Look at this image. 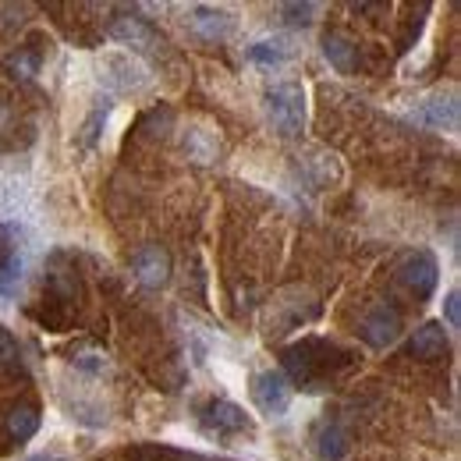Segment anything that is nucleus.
Segmentation results:
<instances>
[{"instance_id": "f257e3e1", "label": "nucleus", "mask_w": 461, "mask_h": 461, "mask_svg": "<svg viewBox=\"0 0 461 461\" xmlns=\"http://www.w3.org/2000/svg\"><path fill=\"white\" fill-rule=\"evenodd\" d=\"M285 369L302 391H320L330 380H338L355 366V355L348 348L323 341V338H305L298 345L285 348Z\"/></svg>"}, {"instance_id": "f03ea898", "label": "nucleus", "mask_w": 461, "mask_h": 461, "mask_svg": "<svg viewBox=\"0 0 461 461\" xmlns=\"http://www.w3.org/2000/svg\"><path fill=\"white\" fill-rule=\"evenodd\" d=\"M267 117L277 135L294 139L305 128V89L298 82H277L267 89Z\"/></svg>"}, {"instance_id": "7ed1b4c3", "label": "nucleus", "mask_w": 461, "mask_h": 461, "mask_svg": "<svg viewBox=\"0 0 461 461\" xmlns=\"http://www.w3.org/2000/svg\"><path fill=\"white\" fill-rule=\"evenodd\" d=\"M437 281H440V263H437V256L429 249H411L398 259V285L411 298L426 302L437 291Z\"/></svg>"}, {"instance_id": "20e7f679", "label": "nucleus", "mask_w": 461, "mask_h": 461, "mask_svg": "<svg viewBox=\"0 0 461 461\" xmlns=\"http://www.w3.org/2000/svg\"><path fill=\"white\" fill-rule=\"evenodd\" d=\"M408 121L419 124V128H429V131H458L461 121V107H458V93L455 89H440L426 100H419L411 111H408Z\"/></svg>"}, {"instance_id": "39448f33", "label": "nucleus", "mask_w": 461, "mask_h": 461, "mask_svg": "<svg viewBox=\"0 0 461 461\" xmlns=\"http://www.w3.org/2000/svg\"><path fill=\"white\" fill-rule=\"evenodd\" d=\"M252 402L267 419H281L291 408V380L277 369H263L252 376Z\"/></svg>"}, {"instance_id": "423d86ee", "label": "nucleus", "mask_w": 461, "mask_h": 461, "mask_svg": "<svg viewBox=\"0 0 461 461\" xmlns=\"http://www.w3.org/2000/svg\"><path fill=\"white\" fill-rule=\"evenodd\" d=\"M358 334H362V341L369 348H391L398 341V334H402V316H398V309H391V305H373V309L362 316Z\"/></svg>"}, {"instance_id": "0eeeda50", "label": "nucleus", "mask_w": 461, "mask_h": 461, "mask_svg": "<svg viewBox=\"0 0 461 461\" xmlns=\"http://www.w3.org/2000/svg\"><path fill=\"white\" fill-rule=\"evenodd\" d=\"M185 29L195 40H203V43H217V40H224L230 29H234V18H230L228 11H221V7L195 4V7L185 11Z\"/></svg>"}, {"instance_id": "6e6552de", "label": "nucleus", "mask_w": 461, "mask_h": 461, "mask_svg": "<svg viewBox=\"0 0 461 461\" xmlns=\"http://www.w3.org/2000/svg\"><path fill=\"white\" fill-rule=\"evenodd\" d=\"M199 422L210 437H238V433H249V419L238 404L230 402H206L199 408Z\"/></svg>"}, {"instance_id": "1a4fd4ad", "label": "nucleus", "mask_w": 461, "mask_h": 461, "mask_svg": "<svg viewBox=\"0 0 461 461\" xmlns=\"http://www.w3.org/2000/svg\"><path fill=\"white\" fill-rule=\"evenodd\" d=\"M100 82H104L111 93H139V89L149 86V75H146V68H142L135 58L117 54V58L104 60V75H100Z\"/></svg>"}, {"instance_id": "9d476101", "label": "nucleus", "mask_w": 461, "mask_h": 461, "mask_svg": "<svg viewBox=\"0 0 461 461\" xmlns=\"http://www.w3.org/2000/svg\"><path fill=\"white\" fill-rule=\"evenodd\" d=\"M131 270L142 288H164L171 277V256L160 245H142L131 252Z\"/></svg>"}, {"instance_id": "9b49d317", "label": "nucleus", "mask_w": 461, "mask_h": 461, "mask_svg": "<svg viewBox=\"0 0 461 461\" xmlns=\"http://www.w3.org/2000/svg\"><path fill=\"white\" fill-rule=\"evenodd\" d=\"M111 40L131 47V50H146V54H157V50L164 47L160 36H157V29H153L146 18H139V14H121V18H114Z\"/></svg>"}, {"instance_id": "f8f14e48", "label": "nucleus", "mask_w": 461, "mask_h": 461, "mask_svg": "<svg viewBox=\"0 0 461 461\" xmlns=\"http://www.w3.org/2000/svg\"><path fill=\"white\" fill-rule=\"evenodd\" d=\"M447 330L444 323H422L411 338V355L422 358V362H437V358H447Z\"/></svg>"}, {"instance_id": "ddd939ff", "label": "nucleus", "mask_w": 461, "mask_h": 461, "mask_svg": "<svg viewBox=\"0 0 461 461\" xmlns=\"http://www.w3.org/2000/svg\"><path fill=\"white\" fill-rule=\"evenodd\" d=\"M351 451V433L341 422H323L316 429V455L323 461H341Z\"/></svg>"}, {"instance_id": "4468645a", "label": "nucleus", "mask_w": 461, "mask_h": 461, "mask_svg": "<svg viewBox=\"0 0 461 461\" xmlns=\"http://www.w3.org/2000/svg\"><path fill=\"white\" fill-rule=\"evenodd\" d=\"M185 149L195 164H213L217 153H221V135L210 131V128H188L185 135Z\"/></svg>"}, {"instance_id": "2eb2a0df", "label": "nucleus", "mask_w": 461, "mask_h": 461, "mask_svg": "<svg viewBox=\"0 0 461 461\" xmlns=\"http://www.w3.org/2000/svg\"><path fill=\"white\" fill-rule=\"evenodd\" d=\"M36 429H40V408L36 404H14L11 411H7V433H11V440H32L36 437Z\"/></svg>"}, {"instance_id": "dca6fc26", "label": "nucleus", "mask_w": 461, "mask_h": 461, "mask_svg": "<svg viewBox=\"0 0 461 461\" xmlns=\"http://www.w3.org/2000/svg\"><path fill=\"white\" fill-rule=\"evenodd\" d=\"M323 54H327V60H330L341 75H351V71L358 68V47H355L351 40H345V36H327V40H323Z\"/></svg>"}, {"instance_id": "f3484780", "label": "nucleus", "mask_w": 461, "mask_h": 461, "mask_svg": "<svg viewBox=\"0 0 461 461\" xmlns=\"http://www.w3.org/2000/svg\"><path fill=\"white\" fill-rule=\"evenodd\" d=\"M291 54L294 50H291L285 40H259V43L249 47V60L259 64V68H281V64L291 60Z\"/></svg>"}, {"instance_id": "a211bd4d", "label": "nucleus", "mask_w": 461, "mask_h": 461, "mask_svg": "<svg viewBox=\"0 0 461 461\" xmlns=\"http://www.w3.org/2000/svg\"><path fill=\"white\" fill-rule=\"evenodd\" d=\"M107 117H111V100H96V107L89 111L86 124L78 128V131H82V135H78V146H82V149H93V146L100 142V135H104V128H107Z\"/></svg>"}, {"instance_id": "6ab92c4d", "label": "nucleus", "mask_w": 461, "mask_h": 461, "mask_svg": "<svg viewBox=\"0 0 461 461\" xmlns=\"http://www.w3.org/2000/svg\"><path fill=\"white\" fill-rule=\"evenodd\" d=\"M18 281H22V256H18V252H11V256H7V263L0 267V294H14Z\"/></svg>"}, {"instance_id": "aec40b11", "label": "nucleus", "mask_w": 461, "mask_h": 461, "mask_svg": "<svg viewBox=\"0 0 461 461\" xmlns=\"http://www.w3.org/2000/svg\"><path fill=\"white\" fill-rule=\"evenodd\" d=\"M22 366V351H18V341L0 327V369H7V373H14Z\"/></svg>"}, {"instance_id": "412c9836", "label": "nucleus", "mask_w": 461, "mask_h": 461, "mask_svg": "<svg viewBox=\"0 0 461 461\" xmlns=\"http://www.w3.org/2000/svg\"><path fill=\"white\" fill-rule=\"evenodd\" d=\"M281 14H288L291 25H309L316 14V4H281Z\"/></svg>"}, {"instance_id": "4be33fe9", "label": "nucleus", "mask_w": 461, "mask_h": 461, "mask_svg": "<svg viewBox=\"0 0 461 461\" xmlns=\"http://www.w3.org/2000/svg\"><path fill=\"white\" fill-rule=\"evenodd\" d=\"M444 312H447V327H451V330H458V327H461V294H458V288L447 291Z\"/></svg>"}, {"instance_id": "5701e85b", "label": "nucleus", "mask_w": 461, "mask_h": 461, "mask_svg": "<svg viewBox=\"0 0 461 461\" xmlns=\"http://www.w3.org/2000/svg\"><path fill=\"white\" fill-rule=\"evenodd\" d=\"M75 366L78 369H89V373H104L107 369V355H78Z\"/></svg>"}, {"instance_id": "b1692460", "label": "nucleus", "mask_w": 461, "mask_h": 461, "mask_svg": "<svg viewBox=\"0 0 461 461\" xmlns=\"http://www.w3.org/2000/svg\"><path fill=\"white\" fill-rule=\"evenodd\" d=\"M11 252H14V249H7V241H4V234H0V267L7 263V256H11Z\"/></svg>"}, {"instance_id": "393cba45", "label": "nucleus", "mask_w": 461, "mask_h": 461, "mask_svg": "<svg viewBox=\"0 0 461 461\" xmlns=\"http://www.w3.org/2000/svg\"><path fill=\"white\" fill-rule=\"evenodd\" d=\"M32 461H64V458H32Z\"/></svg>"}]
</instances>
